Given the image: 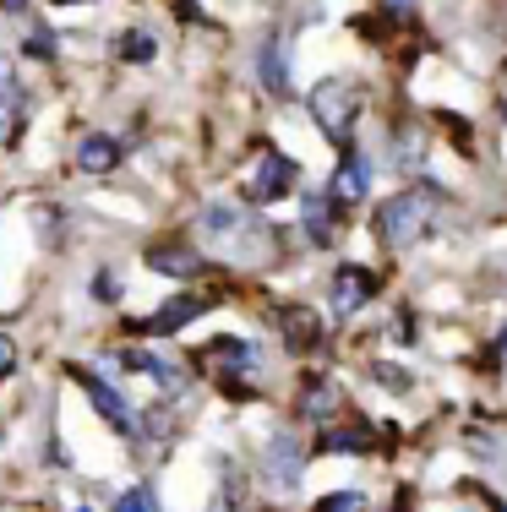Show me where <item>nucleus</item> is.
I'll return each instance as SVG.
<instances>
[{"mask_svg": "<svg viewBox=\"0 0 507 512\" xmlns=\"http://www.w3.org/2000/svg\"><path fill=\"white\" fill-rule=\"evenodd\" d=\"M469 453L497 463V458H502V442H497V436H486V431H469Z\"/></svg>", "mask_w": 507, "mask_h": 512, "instance_id": "obj_26", "label": "nucleus"}, {"mask_svg": "<svg viewBox=\"0 0 507 512\" xmlns=\"http://www.w3.org/2000/svg\"><path fill=\"white\" fill-rule=\"evenodd\" d=\"M115 512H153V496H148V491H142V485H137V491H126V496H120V502H115Z\"/></svg>", "mask_w": 507, "mask_h": 512, "instance_id": "obj_27", "label": "nucleus"}, {"mask_svg": "<svg viewBox=\"0 0 507 512\" xmlns=\"http://www.w3.org/2000/svg\"><path fill=\"white\" fill-rule=\"evenodd\" d=\"M371 180H377V164H371V153L344 148V153H338L333 180H328V197L344 207V213H360V202L371 197Z\"/></svg>", "mask_w": 507, "mask_h": 512, "instance_id": "obj_5", "label": "nucleus"}, {"mask_svg": "<svg viewBox=\"0 0 507 512\" xmlns=\"http://www.w3.org/2000/svg\"><path fill=\"white\" fill-rule=\"evenodd\" d=\"M202 311H213L202 295H175V300H164L153 316H142V322H131V327H137V333H153V338H169V333H180V327H191Z\"/></svg>", "mask_w": 507, "mask_h": 512, "instance_id": "obj_12", "label": "nucleus"}, {"mask_svg": "<svg viewBox=\"0 0 507 512\" xmlns=\"http://www.w3.org/2000/svg\"><path fill=\"white\" fill-rule=\"evenodd\" d=\"M420 153H426V137H420V126H398V131H393V164L420 169Z\"/></svg>", "mask_w": 507, "mask_h": 512, "instance_id": "obj_20", "label": "nucleus"}, {"mask_svg": "<svg viewBox=\"0 0 507 512\" xmlns=\"http://www.w3.org/2000/svg\"><path fill=\"white\" fill-rule=\"evenodd\" d=\"M388 333H393V344H415V338H420V322H415V311H404V306H398L393 311V327H388Z\"/></svg>", "mask_w": 507, "mask_h": 512, "instance_id": "obj_24", "label": "nucleus"}, {"mask_svg": "<svg viewBox=\"0 0 507 512\" xmlns=\"http://www.w3.org/2000/svg\"><path fill=\"white\" fill-rule=\"evenodd\" d=\"M295 186H300V164L289 153L279 148H262V158L251 164V175H246V202L251 207H273V202H284V197H295Z\"/></svg>", "mask_w": 507, "mask_h": 512, "instance_id": "obj_3", "label": "nucleus"}, {"mask_svg": "<svg viewBox=\"0 0 507 512\" xmlns=\"http://www.w3.org/2000/svg\"><path fill=\"white\" fill-rule=\"evenodd\" d=\"M11 371H17V344H11L6 333H0V382H6Z\"/></svg>", "mask_w": 507, "mask_h": 512, "instance_id": "obj_29", "label": "nucleus"}, {"mask_svg": "<svg viewBox=\"0 0 507 512\" xmlns=\"http://www.w3.org/2000/svg\"><path fill=\"white\" fill-rule=\"evenodd\" d=\"M306 109H311V120H317L322 142H333V148L344 153V148H355V126H360V115H366V88H360L355 77H322V82H311Z\"/></svg>", "mask_w": 507, "mask_h": 512, "instance_id": "obj_2", "label": "nucleus"}, {"mask_svg": "<svg viewBox=\"0 0 507 512\" xmlns=\"http://www.w3.org/2000/svg\"><path fill=\"white\" fill-rule=\"evenodd\" d=\"M202 360L219 371V382H224V376H251L262 365L257 344H246V338H213V344L202 349Z\"/></svg>", "mask_w": 507, "mask_h": 512, "instance_id": "obj_14", "label": "nucleus"}, {"mask_svg": "<svg viewBox=\"0 0 507 512\" xmlns=\"http://www.w3.org/2000/svg\"><path fill=\"white\" fill-rule=\"evenodd\" d=\"M311 512H371V502H366V491H355V485H344V491H328V496H317V502H311Z\"/></svg>", "mask_w": 507, "mask_h": 512, "instance_id": "obj_21", "label": "nucleus"}, {"mask_svg": "<svg viewBox=\"0 0 507 512\" xmlns=\"http://www.w3.org/2000/svg\"><path fill=\"white\" fill-rule=\"evenodd\" d=\"M246 229H251V218L240 213L235 202H208L202 207V235L208 240H240Z\"/></svg>", "mask_w": 507, "mask_h": 512, "instance_id": "obj_17", "label": "nucleus"}, {"mask_svg": "<svg viewBox=\"0 0 507 512\" xmlns=\"http://www.w3.org/2000/svg\"><path fill=\"white\" fill-rule=\"evenodd\" d=\"M115 164H120V142L110 137V131H88V137L77 142V169L82 175H110Z\"/></svg>", "mask_w": 507, "mask_h": 512, "instance_id": "obj_16", "label": "nucleus"}, {"mask_svg": "<svg viewBox=\"0 0 507 512\" xmlns=\"http://www.w3.org/2000/svg\"><path fill=\"white\" fill-rule=\"evenodd\" d=\"M71 382H77L82 393H88V404L104 414V425H110V431H120V436H137V414H131V404L120 398V387H110L104 376H93L88 365H71Z\"/></svg>", "mask_w": 507, "mask_h": 512, "instance_id": "obj_7", "label": "nucleus"}, {"mask_svg": "<svg viewBox=\"0 0 507 512\" xmlns=\"http://www.w3.org/2000/svg\"><path fill=\"white\" fill-rule=\"evenodd\" d=\"M371 431L366 425H328V431L311 436V458H366L371 453Z\"/></svg>", "mask_w": 507, "mask_h": 512, "instance_id": "obj_13", "label": "nucleus"}, {"mask_svg": "<svg viewBox=\"0 0 507 512\" xmlns=\"http://www.w3.org/2000/svg\"><path fill=\"white\" fill-rule=\"evenodd\" d=\"M77 512H88V507H77Z\"/></svg>", "mask_w": 507, "mask_h": 512, "instance_id": "obj_34", "label": "nucleus"}, {"mask_svg": "<svg viewBox=\"0 0 507 512\" xmlns=\"http://www.w3.org/2000/svg\"><path fill=\"white\" fill-rule=\"evenodd\" d=\"M0 11H11V17H22V11H28V0H0Z\"/></svg>", "mask_w": 507, "mask_h": 512, "instance_id": "obj_30", "label": "nucleus"}, {"mask_svg": "<svg viewBox=\"0 0 507 512\" xmlns=\"http://www.w3.org/2000/svg\"><path fill=\"white\" fill-rule=\"evenodd\" d=\"M273 327H279V344L289 349V355H317L322 333H328L317 306H300V300H289V306L273 311Z\"/></svg>", "mask_w": 507, "mask_h": 512, "instance_id": "obj_8", "label": "nucleus"}, {"mask_svg": "<svg viewBox=\"0 0 507 512\" xmlns=\"http://www.w3.org/2000/svg\"><path fill=\"white\" fill-rule=\"evenodd\" d=\"M344 224H349V213L328 197V186H322V191H306V197H300V229H306L311 246H333Z\"/></svg>", "mask_w": 507, "mask_h": 512, "instance_id": "obj_10", "label": "nucleus"}, {"mask_svg": "<svg viewBox=\"0 0 507 512\" xmlns=\"http://www.w3.org/2000/svg\"><path fill=\"white\" fill-rule=\"evenodd\" d=\"M22 115H28V93L17 82L11 55H0V148H11L22 137Z\"/></svg>", "mask_w": 507, "mask_h": 512, "instance_id": "obj_11", "label": "nucleus"}, {"mask_svg": "<svg viewBox=\"0 0 507 512\" xmlns=\"http://www.w3.org/2000/svg\"><path fill=\"white\" fill-rule=\"evenodd\" d=\"M55 6H82V0H55Z\"/></svg>", "mask_w": 507, "mask_h": 512, "instance_id": "obj_32", "label": "nucleus"}, {"mask_svg": "<svg viewBox=\"0 0 507 512\" xmlns=\"http://www.w3.org/2000/svg\"><path fill=\"white\" fill-rule=\"evenodd\" d=\"M437 126H442V131H448V137L458 142V153H475V137H469L475 126H469L464 115H453V109H437Z\"/></svg>", "mask_w": 507, "mask_h": 512, "instance_id": "obj_23", "label": "nucleus"}, {"mask_svg": "<svg viewBox=\"0 0 507 512\" xmlns=\"http://www.w3.org/2000/svg\"><path fill=\"white\" fill-rule=\"evenodd\" d=\"M371 382H382L388 393H398V398H404L409 387H415V376H409L404 365H393V360H377V365H371Z\"/></svg>", "mask_w": 507, "mask_h": 512, "instance_id": "obj_22", "label": "nucleus"}, {"mask_svg": "<svg viewBox=\"0 0 507 512\" xmlns=\"http://www.w3.org/2000/svg\"><path fill=\"white\" fill-rule=\"evenodd\" d=\"M306 463H311V442H300L295 431H273L268 447H262V469H268V480L279 485V491H295Z\"/></svg>", "mask_w": 507, "mask_h": 512, "instance_id": "obj_6", "label": "nucleus"}, {"mask_svg": "<svg viewBox=\"0 0 507 512\" xmlns=\"http://www.w3.org/2000/svg\"><path fill=\"white\" fill-rule=\"evenodd\" d=\"M486 502H491V512H507V502H502V496H486Z\"/></svg>", "mask_w": 507, "mask_h": 512, "instance_id": "obj_31", "label": "nucleus"}, {"mask_svg": "<svg viewBox=\"0 0 507 512\" xmlns=\"http://www.w3.org/2000/svg\"><path fill=\"white\" fill-rule=\"evenodd\" d=\"M148 267H153V273H164V278H197L202 273V256L191 246H153Z\"/></svg>", "mask_w": 507, "mask_h": 512, "instance_id": "obj_18", "label": "nucleus"}, {"mask_svg": "<svg viewBox=\"0 0 507 512\" xmlns=\"http://www.w3.org/2000/svg\"><path fill=\"white\" fill-rule=\"evenodd\" d=\"M502 77H507V60H502Z\"/></svg>", "mask_w": 507, "mask_h": 512, "instance_id": "obj_33", "label": "nucleus"}, {"mask_svg": "<svg viewBox=\"0 0 507 512\" xmlns=\"http://www.w3.org/2000/svg\"><path fill=\"white\" fill-rule=\"evenodd\" d=\"M377 289H382V278L371 273L366 262H338L333 267V278H328V306H333V316H360L377 300Z\"/></svg>", "mask_w": 507, "mask_h": 512, "instance_id": "obj_4", "label": "nucleus"}, {"mask_svg": "<svg viewBox=\"0 0 507 512\" xmlns=\"http://www.w3.org/2000/svg\"><path fill=\"white\" fill-rule=\"evenodd\" d=\"M295 414L306 425H317V431H328V425H338V414H344V387L333 376H306L300 398H295Z\"/></svg>", "mask_w": 507, "mask_h": 512, "instance_id": "obj_9", "label": "nucleus"}, {"mask_svg": "<svg viewBox=\"0 0 507 512\" xmlns=\"http://www.w3.org/2000/svg\"><path fill=\"white\" fill-rule=\"evenodd\" d=\"M115 55L131 60V66H148V60L159 55V39H153V33H142V28H131V33H120V39H115Z\"/></svg>", "mask_w": 507, "mask_h": 512, "instance_id": "obj_19", "label": "nucleus"}, {"mask_svg": "<svg viewBox=\"0 0 507 512\" xmlns=\"http://www.w3.org/2000/svg\"><path fill=\"white\" fill-rule=\"evenodd\" d=\"M486 360H491V371H507V327L497 338H491V349H486Z\"/></svg>", "mask_w": 507, "mask_h": 512, "instance_id": "obj_28", "label": "nucleus"}, {"mask_svg": "<svg viewBox=\"0 0 507 512\" xmlns=\"http://www.w3.org/2000/svg\"><path fill=\"white\" fill-rule=\"evenodd\" d=\"M257 77H262V88H268L273 99H289V93H295V77H289V44L279 39V33H273V39H262Z\"/></svg>", "mask_w": 507, "mask_h": 512, "instance_id": "obj_15", "label": "nucleus"}, {"mask_svg": "<svg viewBox=\"0 0 507 512\" xmlns=\"http://www.w3.org/2000/svg\"><path fill=\"white\" fill-rule=\"evenodd\" d=\"M22 55H39V60H50V55H55V33H50V28H33L28 39H22Z\"/></svg>", "mask_w": 507, "mask_h": 512, "instance_id": "obj_25", "label": "nucleus"}, {"mask_svg": "<svg viewBox=\"0 0 507 512\" xmlns=\"http://www.w3.org/2000/svg\"><path fill=\"white\" fill-rule=\"evenodd\" d=\"M371 224H377V240L388 251H415L420 240H431L442 224H448V191H442L431 175H415L377 207Z\"/></svg>", "mask_w": 507, "mask_h": 512, "instance_id": "obj_1", "label": "nucleus"}]
</instances>
